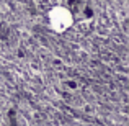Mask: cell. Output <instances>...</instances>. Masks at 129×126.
<instances>
[{
    "label": "cell",
    "instance_id": "cell-1",
    "mask_svg": "<svg viewBox=\"0 0 129 126\" xmlns=\"http://www.w3.org/2000/svg\"><path fill=\"white\" fill-rule=\"evenodd\" d=\"M47 20H49V28L54 33H64L72 26L74 23V16L70 13L69 8L62 5H56L49 10L47 13Z\"/></svg>",
    "mask_w": 129,
    "mask_h": 126
}]
</instances>
